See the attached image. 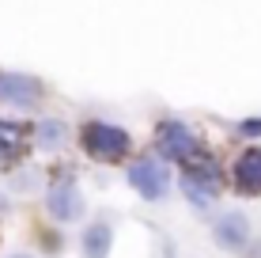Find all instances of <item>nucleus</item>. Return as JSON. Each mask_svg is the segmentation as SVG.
<instances>
[{"mask_svg":"<svg viewBox=\"0 0 261 258\" xmlns=\"http://www.w3.org/2000/svg\"><path fill=\"white\" fill-rule=\"evenodd\" d=\"M80 148L95 163H125L133 152V137L125 126H114L106 118H91L80 126Z\"/></svg>","mask_w":261,"mask_h":258,"instance_id":"f257e3e1","label":"nucleus"},{"mask_svg":"<svg viewBox=\"0 0 261 258\" xmlns=\"http://www.w3.org/2000/svg\"><path fill=\"white\" fill-rule=\"evenodd\" d=\"M155 156L163 159V163L186 167V163L204 159V156H208V148H204V140L197 137L182 118H163L155 126Z\"/></svg>","mask_w":261,"mask_h":258,"instance_id":"f03ea898","label":"nucleus"},{"mask_svg":"<svg viewBox=\"0 0 261 258\" xmlns=\"http://www.w3.org/2000/svg\"><path fill=\"white\" fill-rule=\"evenodd\" d=\"M178 190H182V198L190 201L197 213H208L216 205V198L223 194V175H220V167L212 163V156L178 167Z\"/></svg>","mask_w":261,"mask_h":258,"instance_id":"7ed1b4c3","label":"nucleus"},{"mask_svg":"<svg viewBox=\"0 0 261 258\" xmlns=\"http://www.w3.org/2000/svg\"><path fill=\"white\" fill-rule=\"evenodd\" d=\"M125 182L140 194L144 201H167L170 190H174V175H170V163H163L159 156H140L125 167Z\"/></svg>","mask_w":261,"mask_h":258,"instance_id":"20e7f679","label":"nucleus"},{"mask_svg":"<svg viewBox=\"0 0 261 258\" xmlns=\"http://www.w3.org/2000/svg\"><path fill=\"white\" fill-rule=\"evenodd\" d=\"M46 99V84L31 73H15V68H0V103L12 106V110H38Z\"/></svg>","mask_w":261,"mask_h":258,"instance_id":"39448f33","label":"nucleus"},{"mask_svg":"<svg viewBox=\"0 0 261 258\" xmlns=\"http://www.w3.org/2000/svg\"><path fill=\"white\" fill-rule=\"evenodd\" d=\"M46 213H49V220L53 224H76V220H84V213H87V201H84V194L76 190V182L68 179H53L46 186Z\"/></svg>","mask_w":261,"mask_h":258,"instance_id":"423d86ee","label":"nucleus"},{"mask_svg":"<svg viewBox=\"0 0 261 258\" xmlns=\"http://www.w3.org/2000/svg\"><path fill=\"white\" fill-rule=\"evenodd\" d=\"M250 239H254V224H250L246 213L227 209V213H220V217H212V243L220 247V251L242 254L250 247Z\"/></svg>","mask_w":261,"mask_h":258,"instance_id":"0eeeda50","label":"nucleus"},{"mask_svg":"<svg viewBox=\"0 0 261 258\" xmlns=\"http://www.w3.org/2000/svg\"><path fill=\"white\" fill-rule=\"evenodd\" d=\"M231 190L242 198H257L261 194V145L242 148L239 159L231 163Z\"/></svg>","mask_w":261,"mask_h":258,"instance_id":"6e6552de","label":"nucleus"},{"mask_svg":"<svg viewBox=\"0 0 261 258\" xmlns=\"http://www.w3.org/2000/svg\"><path fill=\"white\" fill-rule=\"evenodd\" d=\"M27 152H31V126L15 118H0V167L23 163Z\"/></svg>","mask_w":261,"mask_h":258,"instance_id":"1a4fd4ad","label":"nucleus"},{"mask_svg":"<svg viewBox=\"0 0 261 258\" xmlns=\"http://www.w3.org/2000/svg\"><path fill=\"white\" fill-rule=\"evenodd\" d=\"M114 251V224L106 217H95L91 224H84L80 232V254L84 258H110Z\"/></svg>","mask_w":261,"mask_h":258,"instance_id":"9d476101","label":"nucleus"},{"mask_svg":"<svg viewBox=\"0 0 261 258\" xmlns=\"http://www.w3.org/2000/svg\"><path fill=\"white\" fill-rule=\"evenodd\" d=\"M31 145L42 152H61L68 145V126L61 118H42L38 126H31Z\"/></svg>","mask_w":261,"mask_h":258,"instance_id":"9b49d317","label":"nucleus"},{"mask_svg":"<svg viewBox=\"0 0 261 258\" xmlns=\"http://www.w3.org/2000/svg\"><path fill=\"white\" fill-rule=\"evenodd\" d=\"M235 133H239V137H246V140H257L261 137V118H242V122H235Z\"/></svg>","mask_w":261,"mask_h":258,"instance_id":"f8f14e48","label":"nucleus"},{"mask_svg":"<svg viewBox=\"0 0 261 258\" xmlns=\"http://www.w3.org/2000/svg\"><path fill=\"white\" fill-rule=\"evenodd\" d=\"M242 254H246V258H261V239H250V247Z\"/></svg>","mask_w":261,"mask_h":258,"instance_id":"ddd939ff","label":"nucleus"},{"mask_svg":"<svg viewBox=\"0 0 261 258\" xmlns=\"http://www.w3.org/2000/svg\"><path fill=\"white\" fill-rule=\"evenodd\" d=\"M8 258H34V254H27V251H15V254H8Z\"/></svg>","mask_w":261,"mask_h":258,"instance_id":"4468645a","label":"nucleus"}]
</instances>
